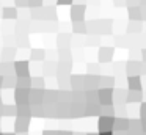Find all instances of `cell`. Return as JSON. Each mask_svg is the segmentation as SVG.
<instances>
[{
  "label": "cell",
  "mask_w": 146,
  "mask_h": 135,
  "mask_svg": "<svg viewBox=\"0 0 146 135\" xmlns=\"http://www.w3.org/2000/svg\"><path fill=\"white\" fill-rule=\"evenodd\" d=\"M14 3H16L17 6H21V8H22V6L29 5V0H14Z\"/></svg>",
  "instance_id": "ac0fdd59"
},
{
  "label": "cell",
  "mask_w": 146,
  "mask_h": 135,
  "mask_svg": "<svg viewBox=\"0 0 146 135\" xmlns=\"http://www.w3.org/2000/svg\"><path fill=\"white\" fill-rule=\"evenodd\" d=\"M83 13H85V6L83 5H74L71 8V17L74 22H82L83 19Z\"/></svg>",
  "instance_id": "5b68a950"
},
{
  "label": "cell",
  "mask_w": 146,
  "mask_h": 135,
  "mask_svg": "<svg viewBox=\"0 0 146 135\" xmlns=\"http://www.w3.org/2000/svg\"><path fill=\"white\" fill-rule=\"evenodd\" d=\"M30 8H41L42 6V0H29V5Z\"/></svg>",
  "instance_id": "e0dca14e"
},
{
  "label": "cell",
  "mask_w": 146,
  "mask_h": 135,
  "mask_svg": "<svg viewBox=\"0 0 146 135\" xmlns=\"http://www.w3.org/2000/svg\"><path fill=\"white\" fill-rule=\"evenodd\" d=\"M74 31L76 33H85V24L83 22H74Z\"/></svg>",
  "instance_id": "2e32d148"
},
{
  "label": "cell",
  "mask_w": 146,
  "mask_h": 135,
  "mask_svg": "<svg viewBox=\"0 0 146 135\" xmlns=\"http://www.w3.org/2000/svg\"><path fill=\"white\" fill-rule=\"evenodd\" d=\"M46 58V50L44 49H33L32 50V60L35 61H41Z\"/></svg>",
  "instance_id": "7c38bea8"
},
{
  "label": "cell",
  "mask_w": 146,
  "mask_h": 135,
  "mask_svg": "<svg viewBox=\"0 0 146 135\" xmlns=\"http://www.w3.org/2000/svg\"><path fill=\"white\" fill-rule=\"evenodd\" d=\"M16 88H19V90H30L32 88V77H19L16 80Z\"/></svg>",
  "instance_id": "9c48e42d"
},
{
  "label": "cell",
  "mask_w": 146,
  "mask_h": 135,
  "mask_svg": "<svg viewBox=\"0 0 146 135\" xmlns=\"http://www.w3.org/2000/svg\"><path fill=\"white\" fill-rule=\"evenodd\" d=\"M2 86H3V75L0 74V88H2Z\"/></svg>",
  "instance_id": "7402d4cb"
},
{
  "label": "cell",
  "mask_w": 146,
  "mask_h": 135,
  "mask_svg": "<svg viewBox=\"0 0 146 135\" xmlns=\"http://www.w3.org/2000/svg\"><path fill=\"white\" fill-rule=\"evenodd\" d=\"M98 97H99V100H101V104L107 105V104L111 100V90L110 88H104V90H101L98 93Z\"/></svg>",
  "instance_id": "52a82bcc"
},
{
  "label": "cell",
  "mask_w": 146,
  "mask_h": 135,
  "mask_svg": "<svg viewBox=\"0 0 146 135\" xmlns=\"http://www.w3.org/2000/svg\"><path fill=\"white\" fill-rule=\"evenodd\" d=\"M0 105H2V94H0Z\"/></svg>",
  "instance_id": "484cf974"
},
{
  "label": "cell",
  "mask_w": 146,
  "mask_h": 135,
  "mask_svg": "<svg viewBox=\"0 0 146 135\" xmlns=\"http://www.w3.org/2000/svg\"><path fill=\"white\" fill-rule=\"evenodd\" d=\"M71 2H72V0H58V5H71Z\"/></svg>",
  "instance_id": "d6986e66"
},
{
  "label": "cell",
  "mask_w": 146,
  "mask_h": 135,
  "mask_svg": "<svg viewBox=\"0 0 146 135\" xmlns=\"http://www.w3.org/2000/svg\"><path fill=\"white\" fill-rule=\"evenodd\" d=\"M111 55H113V49H101L99 60L101 61H108V60H111Z\"/></svg>",
  "instance_id": "4fadbf2b"
},
{
  "label": "cell",
  "mask_w": 146,
  "mask_h": 135,
  "mask_svg": "<svg viewBox=\"0 0 146 135\" xmlns=\"http://www.w3.org/2000/svg\"><path fill=\"white\" fill-rule=\"evenodd\" d=\"M99 135H111V132H101Z\"/></svg>",
  "instance_id": "603a6c76"
},
{
  "label": "cell",
  "mask_w": 146,
  "mask_h": 135,
  "mask_svg": "<svg viewBox=\"0 0 146 135\" xmlns=\"http://www.w3.org/2000/svg\"><path fill=\"white\" fill-rule=\"evenodd\" d=\"M29 93H30V90H19V88H16V91H14V104L16 105L29 104Z\"/></svg>",
  "instance_id": "7a4b0ae2"
},
{
  "label": "cell",
  "mask_w": 146,
  "mask_h": 135,
  "mask_svg": "<svg viewBox=\"0 0 146 135\" xmlns=\"http://www.w3.org/2000/svg\"><path fill=\"white\" fill-rule=\"evenodd\" d=\"M129 88L130 90H140V77H129Z\"/></svg>",
  "instance_id": "9a60e30c"
},
{
  "label": "cell",
  "mask_w": 146,
  "mask_h": 135,
  "mask_svg": "<svg viewBox=\"0 0 146 135\" xmlns=\"http://www.w3.org/2000/svg\"><path fill=\"white\" fill-rule=\"evenodd\" d=\"M2 17L3 19H16L17 17V9L14 6H3L2 8Z\"/></svg>",
  "instance_id": "ba28073f"
},
{
  "label": "cell",
  "mask_w": 146,
  "mask_h": 135,
  "mask_svg": "<svg viewBox=\"0 0 146 135\" xmlns=\"http://www.w3.org/2000/svg\"><path fill=\"white\" fill-rule=\"evenodd\" d=\"M42 135H57V132H52V130H46Z\"/></svg>",
  "instance_id": "ffe728a7"
},
{
  "label": "cell",
  "mask_w": 146,
  "mask_h": 135,
  "mask_svg": "<svg viewBox=\"0 0 146 135\" xmlns=\"http://www.w3.org/2000/svg\"><path fill=\"white\" fill-rule=\"evenodd\" d=\"M3 135H16V134H13V132H7V134H3Z\"/></svg>",
  "instance_id": "d4e9b609"
},
{
  "label": "cell",
  "mask_w": 146,
  "mask_h": 135,
  "mask_svg": "<svg viewBox=\"0 0 146 135\" xmlns=\"http://www.w3.org/2000/svg\"><path fill=\"white\" fill-rule=\"evenodd\" d=\"M2 112H3V104L0 105V116H2Z\"/></svg>",
  "instance_id": "cb8c5ba5"
},
{
  "label": "cell",
  "mask_w": 146,
  "mask_h": 135,
  "mask_svg": "<svg viewBox=\"0 0 146 135\" xmlns=\"http://www.w3.org/2000/svg\"><path fill=\"white\" fill-rule=\"evenodd\" d=\"M88 135H96V134H88Z\"/></svg>",
  "instance_id": "4316f807"
},
{
  "label": "cell",
  "mask_w": 146,
  "mask_h": 135,
  "mask_svg": "<svg viewBox=\"0 0 146 135\" xmlns=\"http://www.w3.org/2000/svg\"><path fill=\"white\" fill-rule=\"evenodd\" d=\"M30 126V118H16L14 119V130L17 134H27Z\"/></svg>",
  "instance_id": "3957f363"
},
{
  "label": "cell",
  "mask_w": 146,
  "mask_h": 135,
  "mask_svg": "<svg viewBox=\"0 0 146 135\" xmlns=\"http://www.w3.org/2000/svg\"><path fill=\"white\" fill-rule=\"evenodd\" d=\"M0 135H3V134H2V132H0Z\"/></svg>",
  "instance_id": "f1b7e54d"
},
{
  "label": "cell",
  "mask_w": 146,
  "mask_h": 135,
  "mask_svg": "<svg viewBox=\"0 0 146 135\" xmlns=\"http://www.w3.org/2000/svg\"><path fill=\"white\" fill-rule=\"evenodd\" d=\"M19 135H27V134H19Z\"/></svg>",
  "instance_id": "83f0119b"
},
{
  "label": "cell",
  "mask_w": 146,
  "mask_h": 135,
  "mask_svg": "<svg viewBox=\"0 0 146 135\" xmlns=\"http://www.w3.org/2000/svg\"><path fill=\"white\" fill-rule=\"evenodd\" d=\"M115 126V119L111 116H101L99 118V130L101 132H110V129Z\"/></svg>",
  "instance_id": "277c9868"
},
{
  "label": "cell",
  "mask_w": 146,
  "mask_h": 135,
  "mask_svg": "<svg viewBox=\"0 0 146 135\" xmlns=\"http://www.w3.org/2000/svg\"><path fill=\"white\" fill-rule=\"evenodd\" d=\"M146 113V104H143V107H141V115H145Z\"/></svg>",
  "instance_id": "44dd1931"
},
{
  "label": "cell",
  "mask_w": 146,
  "mask_h": 135,
  "mask_svg": "<svg viewBox=\"0 0 146 135\" xmlns=\"http://www.w3.org/2000/svg\"><path fill=\"white\" fill-rule=\"evenodd\" d=\"M14 74L16 77H30V69H29V61H16L14 63Z\"/></svg>",
  "instance_id": "6da1fadb"
},
{
  "label": "cell",
  "mask_w": 146,
  "mask_h": 135,
  "mask_svg": "<svg viewBox=\"0 0 146 135\" xmlns=\"http://www.w3.org/2000/svg\"><path fill=\"white\" fill-rule=\"evenodd\" d=\"M16 80H17V77H14V74L3 75V88H13V86H16Z\"/></svg>",
  "instance_id": "30bf717a"
},
{
  "label": "cell",
  "mask_w": 146,
  "mask_h": 135,
  "mask_svg": "<svg viewBox=\"0 0 146 135\" xmlns=\"http://www.w3.org/2000/svg\"><path fill=\"white\" fill-rule=\"evenodd\" d=\"M16 115L17 118H32V105H16Z\"/></svg>",
  "instance_id": "8992f818"
},
{
  "label": "cell",
  "mask_w": 146,
  "mask_h": 135,
  "mask_svg": "<svg viewBox=\"0 0 146 135\" xmlns=\"http://www.w3.org/2000/svg\"><path fill=\"white\" fill-rule=\"evenodd\" d=\"M44 77H32V88L35 90H44Z\"/></svg>",
  "instance_id": "8fae6325"
},
{
  "label": "cell",
  "mask_w": 146,
  "mask_h": 135,
  "mask_svg": "<svg viewBox=\"0 0 146 135\" xmlns=\"http://www.w3.org/2000/svg\"><path fill=\"white\" fill-rule=\"evenodd\" d=\"M16 115V105L10 104V105H3V112H2V116H14Z\"/></svg>",
  "instance_id": "5bb4252c"
}]
</instances>
